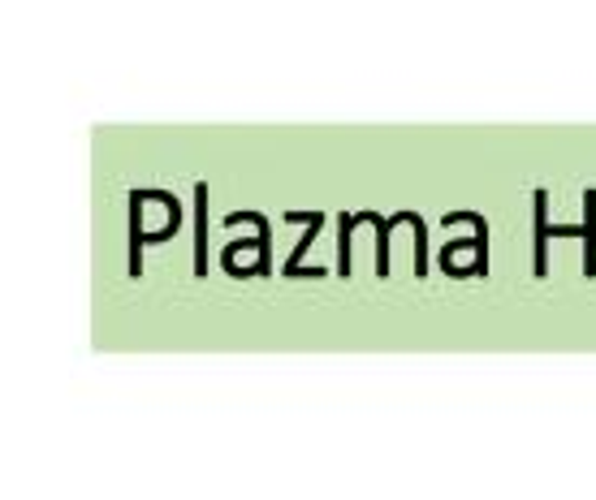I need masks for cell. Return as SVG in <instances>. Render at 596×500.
Segmentation results:
<instances>
[{
  "label": "cell",
  "mask_w": 596,
  "mask_h": 500,
  "mask_svg": "<svg viewBox=\"0 0 596 500\" xmlns=\"http://www.w3.org/2000/svg\"><path fill=\"white\" fill-rule=\"evenodd\" d=\"M554 237H579L584 242V276L596 272V191H584V221L579 225H554L549 221V194L532 191V276H549V242Z\"/></svg>",
  "instance_id": "1"
},
{
  "label": "cell",
  "mask_w": 596,
  "mask_h": 500,
  "mask_svg": "<svg viewBox=\"0 0 596 500\" xmlns=\"http://www.w3.org/2000/svg\"><path fill=\"white\" fill-rule=\"evenodd\" d=\"M472 225L476 237H458L449 246H441L437 264L449 276H488V221L479 212H445L441 225Z\"/></svg>",
  "instance_id": "2"
},
{
  "label": "cell",
  "mask_w": 596,
  "mask_h": 500,
  "mask_svg": "<svg viewBox=\"0 0 596 500\" xmlns=\"http://www.w3.org/2000/svg\"><path fill=\"white\" fill-rule=\"evenodd\" d=\"M221 268L230 276H269L273 272V229H269L264 212H255V237H234L221 251Z\"/></svg>",
  "instance_id": "3"
},
{
  "label": "cell",
  "mask_w": 596,
  "mask_h": 500,
  "mask_svg": "<svg viewBox=\"0 0 596 500\" xmlns=\"http://www.w3.org/2000/svg\"><path fill=\"white\" fill-rule=\"evenodd\" d=\"M420 221H424L420 212H397L390 221H381L376 212H355V229L358 225H372L376 229V276H390V233L397 225H420Z\"/></svg>",
  "instance_id": "4"
},
{
  "label": "cell",
  "mask_w": 596,
  "mask_h": 500,
  "mask_svg": "<svg viewBox=\"0 0 596 500\" xmlns=\"http://www.w3.org/2000/svg\"><path fill=\"white\" fill-rule=\"evenodd\" d=\"M285 221H290V225L307 221V233H303V242H299V246L290 251V259L281 264V272H285V276H299V272H307V268H303V255L316 246V233L324 229V212H285Z\"/></svg>",
  "instance_id": "5"
},
{
  "label": "cell",
  "mask_w": 596,
  "mask_h": 500,
  "mask_svg": "<svg viewBox=\"0 0 596 500\" xmlns=\"http://www.w3.org/2000/svg\"><path fill=\"white\" fill-rule=\"evenodd\" d=\"M195 276H208V182H195Z\"/></svg>",
  "instance_id": "6"
},
{
  "label": "cell",
  "mask_w": 596,
  "mask_h": 500,
  "mask_svg": "<svg viewBox=\"0 0 596 500\" xmlns=\"http://www.w3.org/2000/svg\"><path fill=\"white\" fill-rule=\"evenodd\" d=\"M148 203L130 191V276H143V212Z\"/></svg>",
  "instance_id": "7"
}]
</instances>
